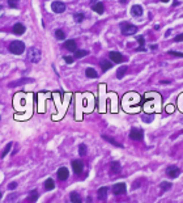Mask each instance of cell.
<instances>
[{
	"mask_svg": "<svg viewBox=\"0 0 183 203\" xmlns=\"http://www.w3.org/2000/svg\"><path fill=\"white\" fill-rule=\"evenodd\" d=\"M107 187H101V189H98V193H97V195H98V199H101V200H103V199H106V197H107Z\"/></svg>",
	"mask_w": 183,
	"mask_h": 203,
	"instance_id": "16",
	"label": "cell"
},
{
	"mask_svg": "<svg viewBox=\"0 0 183 203\" xmlns=\"http://www.w3.org/2000/svg\"><path fill=\"white\" fill-rule=\"evenodd\" d=\"M170 55H174V57H182L183 58V52H177V51H170Z\"/></svg>",
	"mask_w": 183,
	"mask_h": 203,
	"instance_id": "35",
	"label": "cell"
},
{
	"mask_svg": "<svg viewBox=\"0 0 183 203\" xmlns=\"http://www.w3.org/2000/svg\"><path fill=\"white\" fill-rule=\"evenodd\" d=\"M0 198H1V193H0Z\"/></svg>",
	"mask_w": 183,
	"mask_h": 203,
	"instance_id": "42",
	"label": "cell"
},
{
	"mask_svg": "<svg viewBox=\"0 0 183 203\" xmlns=\"http://www.w3.org/2000/svg\"><path fill=\"white\" fill-rule=\"evenodd\" d=\"M161 1H163V3H167V1H169V0H161Z\"/></svg>",
	"mask_w": 183,
	"mask_h": 203,
	"instance_id": "41",
	"label": "cell"
},
{
	"mask_svg": "<svg viewBox=\"0 0 183 203\" xmlns=\"http://www.w3.org/2000/svg\"><path fill=\"white\" fill-rule=\"evenodd\" d=\"M102 138H103L105 140H107V142H110V143L113 144V146H115V147H122V144H119L116 140L113 139V138H109V136H106V135H102Z\"/></svg>",
	"mask_w": 183,
	"mask_h": 203,
	"instance_id": "23",
	"label": "cell"
},
{
	"mask_svg": "<svg viewBox=\"0 0 183 203\" xmlns=\"http://www.w3.org/2000/svg\"><path fill=\"white\" fill-rule=\"evenodd\" d=\"M92 9H93L94 12H97L98 14H102V13L105 12V7H103V4H102V3H96V4H93Z\"/></svg>",
	"mask_w": 183,
	"mask_h": 203,
	"instance_id": "15",
	"label": "cell"
},
{
	"mask_svg": "<svg viewBox=\"0 0 183 203\" xmlns=\"http://www.w3.org/2000/svg\"><path fill=\"white\" fill-rule=\"evenodd\" d=\"M137 51H146V50L144 49V47H139V49H137Z\"/></svg>",
	"mask_w": 183,
	"mask_h": 203,
	"instance_id": "39",
	"label": "cell"
},
{
	"mask_svg": "<svg viewBox=\"0 0 183 203\" xmlns=\"http://www.w3.org/2000/svg\"><path fill=\"white\" fill-rule=\"evenodd\" d=\"M96 1H98V0H92V4H96Z\"/></svg>",
	"mask_w": 183,
	"mask_h": 203,
	"instance_id": "40",
	"label": "cell"
},
{
	"mask_svg": "<svg viewBox=\"0 0 183 203\" xmlns=\"http://www.w3.org/2000/svg\"><path fill=\"white\" fill-rule=\"evenodd\" d=\"M9 51L14 55H21L24 51H25V45L21 41H13L9 45Z\"/></svg>",
	"mask_w": 183,
	"mask_h": 203,
	"instance_id": "1",
	"label": "cell"
},
{
	"mask_svg": "<svg viewBox=\"0 0 183 203\" xmlns=\"http://www.w3.org/2000/svg\"><path fill=\"white\" fill-rule=\"evenodd\" d=\"M120 30H122V34H124V35H132L137 32V28L130 22H122Z\"/></svg>",
	"mask_w": 183,
	"mask_h": 203,
	"instance_id": "3",
	"label": "cell"
},
{
	"mask_svg": "<svg viewBox=\"0 0 183 203\" xmlns=\"http://www.w3.org/2000/svg\"><path fill=\"white\" fill-rule=\"evenodd\" d=\"M130 138L132 140H141L144 138V132L141 129H137V127H133L130 131Z\"/></svg>",
	"mask_w": 183,
	"mask_h": 203,
	"instance_id": "4",
	"label": "cell"
},
{
	"mask_svg": "<svg viewBox=\"0 0 183 203\" xmlns=\"http://www.w3.org/2000/svg\"><path fill=\"white\" fill-rule=\"evenodd\" d=\"M71 202L72 203H82V200L77 193H71Z\"/></svg>",
	"mask_w": 183,
	"mask_h": 203,
	"instance_id": "20",
	"label": "cell"
},
{
	"mask_svg": "<svg viewBox=\"0 0 183 203\" xmlns=\"http://www.w3.org/2000/svg\"><path fill=\"white\" fill-rule=\"evenodd\" d=\"M13 33L14 34H18V35H21V34H24L25 33V26L22 25V24H16V25L13 26Z\"/></svg>",
	"mask_w": 183,
	"mask_h": 203,
	"instance_id": "14",
	"label": "cell"
},
{
	"mask_svg": "<svg viewBox=\"0 0 183 203\" xmlns=\"http://www.w3.org/2000/svg\"><path fill=\"white\" fill-rule=\"evenodd\" d=\"M11 148H12V143H8V144H7V147L4 148L3 153H1V157H5V155H8V152L11 151Z\"/></svg>",
	"mask_w": 183,
	"mask_h": 203,
	"instance_id": "30",
	"label": "cell"
},
{
	"mask_svg": "<svg viewBox=\"0 0 183 203\" xmlns=\"http://www.w3.org/2000/svg\"><path fill=\"white\" fill-rule=\"evenodd\" d=\"M64 60H65V62H67L68 64L73 63V58H72V57H64Z\"/></svg>",
	"mask_w": 183,
	"mask_h": 203,
	"instance_id": "36",
	"label": "cell"
},
{
	"mask_svg": "<svg viewBox=\"0 0 183 203\" xmlns=\"http://www.w3.org/2000/svg\"><path fill=\"white\" fill-rule=\"evenodd\" d=\"M126 72H127V67L126 66L120 67V68L118 69V72H116V77H118V79H122V77L126 75Z\"/></svg>",
	"mask_w": 183,
	"mask_h": 203,
	"instance_id": "21",
	"label": "cell"
},
{
	"mask_svg": "<svg viewBox=\"0 0 183 203\" xmlns=\"http://www.w3.org/2000/svg\"><path fill=\"white\" fill-rule=\"evenodd\" d=\"M54 187H55V182H54L52 178H48V180H46V182H45V189H46V190H52Z\"/></svg>",
	"mask_w": 183,
	"mask_h": 203,
	"instance_id": "19",
	"label": "cell"
},
{
	"mask_svg": "<svg viewBox=\"0 0 183 203\" xmlns=\"http://www.w3.org/2000/svg\"><path fill=\"white\" fill-rule=\"evenodd\" d=\"M131 14H132L133 17H140L141 14H143V7L139 5V4L132 5V8H131Z\"/></svg>",
	"mask_w": 183,
	"mask_h": 203,
	"instance_id": "11",
	"label": "cell"
},
{
	"mask_svg": "<svg viewBox=\"0 0 183 203\" xmlns=\"http://www.w3.org/2000/svg\"><path fill=\"white\" fill-rule=\"evenodd\" d=\"M68 176H69V172H68L67 168H64V166L59 168V170H58V178L60 181H65L68 178Z\"/></svg>",
	"mask_w": 183,
	"mask_h": 203,
	"instance_id": "10",
	"label": "cell"
},
{
	"mask_svg": "<svg viewBox=\"0 0 183 203\" xmlns=\"http://www.w3.org/2000/svg\"><path fill=\"white\" fill-rule=\"evenodd\" d=\"M8 5L11 8H17L18 7V0H8Z\"/></svg>",
	"mask_w": 183,
	"mask_h": 203,
	"instance_id": "31",
	"label": "cell"
},
{
	"mask_svg": "<svg viewBox=\"0 0 183 203\" xmlns=\"http://www.w3.org/2000/svg\"><path fill=\"white\" fill-rule=\"evenodd\" d=\"M85 55H88V51H85V50H76L75 51V58H82Z\"/></svg>",
	"mask_w": 183,
	"mask_h": 203,
	"instance_id": "27",
	"label": "cell"
},
{
	"mask_svg": "<svg viewBox=\"0 0 183 203\" xmlns=\"http://www.w3.org/2000/svg\"><path fill=\"white\" fill-rule=\"evenodd\" d=\"M17 187V183L16 182H9V185H8V189L9 190H13V189H16Z\"/></svg>",
	"mask_w": 183,
	"mask_h": 203,
	"instance_id": "34",
	"label": "cell"
},
{
	"mask_svg": "<svg viewBox=\"0 0 183 203\" xmlns=\"http://www.w3.org/2000/svg\"><path fill=\"white\" fill-rule=\"evenodd\" d=\"M120 170H122V166L118 161H113V163L110 164V172H111L113 174H118Z\"/></svg>",
	"mask_w": 183,
	"mask_h": 203,
	"instance_id": "13",
	"label": "cell"
},
{
	"mask_svg": "<svg viewBox=\"0 0 183 203\" xmlns=\"http://www.w3.org/2000/svg\"><path fill=\"white\" fill-rule=\"evenodd\" d=\"M3 12H4V8L1 5H0V16H1V14H3Z\"/></svg>",
	"mask_w": 183,
	"mask_h": 203,
	"instance_id": "38",
	"label": "cell"
},
{
	"mask_svg": "<svg viewBox=\"0 0 183 203\" xmlns=\"http://www.w3.org/2000/svg\"><path fill=\"white\" fill-rule=\"evenodd\" d=\"M37 199H38V193H37L35 190H33V191H31L30 194H29L28 200H29V202H31V203H33V202H35Z\"/></svg>",
	"mask_w": 183,
	"mask_h": 203,
	"instance_id": "22",
	"label": "cell"
},
{
	"mask_svg": "<svg viewBox=\"0 0 183 203\" xmlns=\"http://www.w3.org/2000/svg\"><path fill=\"white\" fill-rule=\"evenodd\" d=\"M79 155H80V156H85V155H86V146H85V144H80Z\"/></svg>",
	"mask_w": 183,
	"mask_h": 203,
	"instance_id": "29",
	"label": "cell"
},
{
	"mask_svg": "<svg viewBox=\"0 0 183 203\" xmlns=\"http://www.w3.org/2000/svg\"><path fill=\"white\" fill-rule=\"evenodd\" d=\"M109 58H110V60H113L114 63H122V62H124L123 55L119 54V52H116V51H111V52H110Z\"/></svg>",
	"mask_w": 183,
	"mask_h": 203,
	"instance_id": "8",
	"label": "cell"
},
{
	"mask_svg": "<svg viewBox=\"0 0 183 203\" xmlns=\"http://www.w3.org/2000/svg\"><path fill=\"white\" fill-rule=\"evenodd\" d=\"M64 47L68 50V51H72V52H75L77 50V46H76V42L73 40H68V41H65V43H64Z\"/></svg>",
	"mask_w": 183,
	"mask_h": 203,
	"instance_id": "12",
	"label": "cell"
},
{
	"mask_svg": "<svg viewBox=\"0 0 183 203\" xmlns=\"http://www.w3.org/2000/svg\"><path fill=\"white\" fill-rule=\"evenodd\" d=\"M28 60L31 62V63H38L41 60V51L39 49H37V47H30L28 50Z\"/></svg>",
	"mask_w": 183,
	"mask_h": 203,
	"instance_id": "2",
	"label": "cell"
},
{
	"mask_svg": "<svg viewBox=\"0 0 183 203\" xmlns=\"http://www.w3.org/2000/svg\"><path fill=\"white\" fill-rule=\"evenodd\" d=\"M73 18H75L76 22H81V21L85 18V14L84 13H75L73 14Z\"/></svg>",
	"mask_w": 183,
	"mask_h": 203,
	"instance_id": "25",
	"label": "cell"
},
{
	"mask_svg": "<svg viewBox=\"0 0 183 203\" xmlns=\"http://www.w3.org/2000/svg\"><path fill=\"white\" fill-rule=\"evenodd\" d=\"M17 200H18V195H17V194H11V195H9V198L7 199V203H16Z\"/></svg>",
	"mask_w": 183,
	"mask_h": 203,
	"instance_id": "28",
	"label": "cell"
},
{
	"mask_svg": "<svg viewBox=\"0 0 183 203\" xmlns=\"http://www.w3.org/2000/svg\"><path fill=\"white\" fill-rule=\"evenodd\" d=\"M55 37H56V40H65V34L63 30H60V29H58L56 32H55Z\"/></svg>",
	"mask_w": 183,
	"mask_h": 203,
	"instance_id": "26",
	"label": "cell"
},
{
	"mask_svg": "<svg viewBox=\"0 0 183 203\" xmlns=\"http://www.w3.org/2000/svg\"><path fill=\"white\" fill-rule=\"evenodd\" d=\"M85 75H86L88 77H90V79H96L97 77V72L94 68H86L85 69Z\"/></svg>",
	"mask_w": 183,
	"mask_h": 203,
	"instance_id": "18",
	"label": "cell"
},
{
	"mask_svg": "<svg viewBox=\"0 0 183 203\" xmlns=\"http://www.w3.org/2000/svg\"><path fill=\"white\" fill-rule=\"evenodd\" d=\"M136 41H137L139 43H140V47H144V43H145V40H144L143 35H139L137 38H136Z\"/></svg>",
	"mask_w": 183,
	"mask_h": 203,
	"instance_id": "32",
	"label": "cell"
},
{
	"mask_svg": "<svg viewBox=\"0 0 183 203\" xmlns=\"http://www.w3.org/2000/svg\"><path fill=\"white\" fill-rule=\"evenodd\" d=\"M72 168H73V172L76 173V174H80L82 172V169H84V165H82V163L80 160H73L72 161Z\"/></svg>",
	"mask_w": 183,
	"mask_h": 203,
	"instance_id": "9",
	"label": "cell"
},
{
	"mask_svg": "<svg viewBox=\"0 0 183 203\" xmlns=\"http://www.w3.org/2000/svg\"><path fill=\"white\" fill-rule=\"evenodd\" d=\"M126 190H127L126 183H123V182L116 183V185H114V187H113V193H114L115 195L124 194V193H126Z\"/></svg>",
	"mask_w": 183,
	"mask_h": 203,
	"instance_id": "7",
	"label": "cell"
},
{
	"mask_svg": "<svg viewBox=\"0 0 183 203\" xmlns=\"http://www.w3.org/2000/svg\"><path fill=\"white\" fill-rule=\"evenodd\" d=\"M101 68L103 69V71H107V69H110L111 67H113V63L111 62H109V60H106V59H103V60H101Z\"/></svg>",
	"mask_w": 183,
	"mask_h": 203,
	"instance_id": "17",
	"label": "cell"
},
{
	"mask_svg": "<svg viewBox=\"0 0 183 203\" xmlns=\"http://www.w3.org/2000/svg\"><path fill=\"white\" fill-rule=\"evenodd\" d=\"M161 189H162L163 190V191H167V190H170V189H171V183H170V182H166V181H163V182H161Z\"/></svg>",
	"mask_w": 183,
	"mask_h": 203,
	"instance_id": "24",
	"label": "cell"
},
{
	"mask_svg": "<svg viewBox=\"0 0 183 203\" xmlns=\"http://www.w3.org/2000/svg\"><path fill=\"white\" fill-rule=\"evenodd\" d=\"M143 121H144V122L150 123L153 121V115H143Z\"/></svg>",
	"mask_w": 183,
	"mask_h": 203,
	"instance_id": "33",
	"label": "cell"
},
{
	"mask_svg": "<svg viewBox=\"0 0 183 203\" xmlns=\"http://www.w3.org/2000/svg\"><path fill=\"white\" fill-rule=\"evenodd\" d=\"M51 9H52V12H55V13H63V12L65 11V4L62 3V1H54V3L51 4Z\"/></svg>",
	"mask_w": 183,
	"mask_h": 203,
	"instance_id": "6",
	"label": "cell"
},
{
	"mask_svg": "<svg viewBox=\"0 0 183 203\" xmlns=\"http://www.w3.org/2000/svg\"><path fill=\"white\" fill-rule=\"evenodd\" d=\"M182 41H183V34H178L175 37V42H182Z\"/></svg>",
	"mask_w": 183,
	"mask_h": 203,
	"instance_id": "37",
	"label": "cell"
},
{
	"mask_svg": "<svg viewBox=\"0 0 183 203\" xmlns=\"http://www.w3.org/2000/svg\"><path fill=\"white\" fill-rule=\"evenodd\" d=\"M179 174H180V169L175 165H170L169 168L166 169V176L170 178H177Z\"/></svg>",
	"mask_w": 183,
	"mask_h": 203,
	"instance_id": "5",
	"label": "cell"
}]
</instances>
